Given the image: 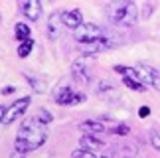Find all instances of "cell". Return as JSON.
Segmentation results:
<instances>
[{"instance_id":"obj_1","label":"cell","mask_w":160,"mask_h":158,"mask_svg":"<svg viewBox=\"0 0 160 158\" xmlns=\"http://www.w3.org/2000/svg\"><path fill=\"white\" fill-rule=\"evenodd\" d=\"M46 141H48V126H44L36 117L26 119L16 132L14 150L26 154V152H32V150H38L42 144H46Z\"/></svg>"},{"instance_id":"obj_2","label":"cell","mask_w":160,"mask_h":158,"mask_svg":"<svg viewBox=\"0 0 160 158\" xmlns=\"http://www.w3.org/2000/svg\"><path fill=\"white\" fill-rule=\"evenodd\" d=\"M107 14L113 24L128 28L138 22V6L134 2H111L107 6Z\"/></svg>"},{"instance_id":"obj_3","label":"cell","mask_w":160,"mask_h":158,"mask_svg":"<svg viewBox=\"0 0 160 158\" xmlns=\"http://www.w3.org/2000/svg\"><path fill=\"white\" fill-rule=\"evenodd\" d=\"M73 36H75V40L79 44H87V42H95V40H101L105 38V34H103V28L97 26V24H91V22H83L81 26L77 30H73Z\"/></svg>"},{"instance_id":"obj_4","label":"cell","mask_w":160,"mask_h":158,"mask_svg":"<svg viewBox=\"0 0 160 158\" xmlns=\"http://www.w3.org/2000/svg\"><path fill=\"white\" fill-rule=\"evenodd\" d=\"M85 99H87L85 93H75V91H71L67 85L58 87L53 91V103H58V105H79V103H83Z\"/></svg>"},{"instance_id":"obj_5","label":"cell","mask_w":160,"mask_h":158,"mask_svg":"<svg viewBox=\"0 0 160 158\" xmlns=\"http://www.w3.org/2000/svg\"><path fill=\"white\" fill-rule=\"evenodd\" d=\"M30 103H32V99H30V97H20V99H16V101L4 111V119H2V123H4V125H12L16 119H20L22 115L28 111Z\"/></svg>"},{"instance_id":"obj_6","label":"cell","mask_w":160,"mask_h":158,"mask_svg":"<svg viewBox=\"0 0 160 158\" xmlns=\"http://www.w3.org/2000/svg\"><path fill=\"white\" fill-rule=\"evenodd\" d=\"M137 69V73L140 77V83L144 85H150L152 89H160V71L156 67H152V65H144V63H140L138 67H134Z\"/></svg>"},{"instance_id":"obj_7","label":"cell","mask_w":160,"mask_h":158,"mask_svg":"<svg viewBox=\"0 0 160 158\" xmlns=\"http://www.w3.org/2000/svg\"><path fill=\"white\" fill-rule=\"evenodd\" d=\"M111 47H113V42L107 40V38H101V40H95V42H87V44H79V52L83 56H95V53L107 52Z\"/></svg>"},{"instance_id":"obj_8","label":"cell","mask_w":160,"mask_h":158,"mask_svg":"<svg viewBox=\"0 0 160 158\" xmlns=\"http://www.w3.org/2000/svg\"><path fill=\"white\" fill-rule=\"evenodd\" d=\"M20 10H22V14L26 18H30L32 22H36V20L42 18L44 6H42L40 0H24V2H20Z\"/></svg>"},{"instance_id":"obj_9","label":"cell","mask_w":160,"mask_h":158,"mask_svg":"<svg viewBox=\"0 0 160 158\" xmlns=\"http://www.w3.org/2000/svg\"><path fill=\"white\" fill-rule=\"evenodd\" d=\"M61 24H63V26H67V28H71V30H77V28L83 24V14H81V10H77V8L63 10V12H61Z\"/></svg>"},{"instance_id":"obj_10","label":"cell","mask_w":160,"mask_h":158,"mask_svg":"<svg viewBox=\"0 0 160 158\" xmlns=\"http://www.w3.org/2000/svg\"><path fill=\"white\" fill-rule=\"evenodd\" d=\"M61 26H63V24H61V12H52L50 18H48V24H46L50 40H58V38H59Z\"/></svg>"},{"instance_id":"obj_11","label":"cell","mask_w":160,"mask_h":158,"mask_svg":"<svg viewBox=\"0 0 160 158\" xmlns=\"http://www.w3.org/2000/svg\"><path fill=\"white\" fill-rule=\"evenodd\" d=\"M73 77L77 79V81H83V83H89L91 81V73H89V65L85 63V59H77L75 63H73Z\"/></svg>"},{"instance_id":"obj_12","label":"cell","mask_w":160,"mask_h":158,"mask_svg":"<svg viewBox=\"0 0 160 158\" xmlns=\"http://www.w3.org/2000/svg\"><path fill=\"white\" fill-rule=\"evenodd\" d=\"M79 146H81V150H89V152H97V150H101L103 146H105V142L99 141L97 136H89V135H83L81 138H79Z\"/></svg>"},{"instance_id":"obj_13","label":"cell","mask_w":160,"mask_h":158,"mask_svg":"<svg viewBox=\"0 0 160 158\" xmlns=\"http://www.w3.org/2000/svg\"><path fill=\"white\" fill-rule=\"evenodd\" d=\"M79 129H81L83 132H87L89 136H93V135L103 132V131H105V126H103L99 121H83V123L79 125Z\"/></svg>"},{"instance_id":"obj_14","label":"cell","mask_w":160,"mask_h":158,"mask_svg":"<svg viewBox=\"0 0 160 158\" xmlns=\"http://www.w3.org/2000/svg\"><path fill=\"white\" fill-rule=\"evenodd\" d=\"M30 26L28 24H24V22H18L16 24V28H14V36H16V40H20V44L22 42H28V40H32L30 38Z\"/></svg>"},{"instance_id":"obj_15","label":"cell","mask_w":160,"mask_h":158,"mask_svg":"<svg viewBox=\"0 0 160 158\" xmlns=\"http://www.w3.org/2000/svg\"><path fill=\"white\" fill-rule=\"evenodd\" d=\"M32 47H34V42L32 40L22 42V44L18 46V56H20V57H28L30 53H32Z\"/></svg>"},{"instance_id":"obj_16","label":"cell","mask_w":160,"mask_h":158,"mask_svg":"<svg viewBox=\"0 0 160 158\" xmlns=\"http://www.w3.org/2000/svg\"><path fill=\"white\" fill-rule=\"evenodd\" d=\"M36 119H38L44 126H48V125H50L52 121H53V115L48 111V109H40V113H38V117H36Z\"/></svg>"},{"instance_id":"obj_17","label":"cell","mask_w":160,"mask_h":158,"mask_svg":"<svg viewBox=\"0 0 160 158\" xmlns=\"http://www.w3.org/2000/svg\"><path fill=\"white\" fill-rule=\"evenodd\" d=\"M105 131H109L111 135H117V136H125V135L131 132V126L128 125H117V126H113V129H105Z\"/></svg>"},{"instance_id":"obj_18","label":"cell","mask_w":160,"mask_h":158,"mask_svg":"<svg viewBox=\"0 0 160 158\" xmlns=\"http://www.w3.org/2000/svg\"><path fill=\"white\" fill-rule=\"evenodd\" d=\"M150 144L160 152V129H152L150 131Z\"/></svg>"},{"instance_id":"obj_19","label":"cell","mask_w":160,"mask_h":158,"mask_svg":"<svg viewBox=\"0 0 160 158\" xmlns=\"http://www.w3.org/2000/svg\"><path fill=\"white\" fill-rule=\"evenodd\" d=\"M71 158H97V154L95 152H89V150L77 148V150H73V152H71Z\"/></svg>"},{"instance_id":"obj_20","label":"cell","mask_w":160,"mask_h":158,"mask_svg":"<svg viewBox=\"0 0 160 158\" xmlns=\"http://www.w3.org/2000/svg\"><path fill=\"white\" fill-rule=\"evenodd\" d=\"M125 85L128 89H132V91H140V93H142V91H146V87L142 83H138V81H131V79H125Z\"/></svg>"},{"instance_id":"obj_21","label":"cell","mask_w":160,"mask_h":158,"mask_svg":"<svg viewBox=\"0 0 160 158\" xmlns=\"http://www.w3.org/2000/svg\"><path fill=\"white\" fill-rule=\"evenodd\" d=\"M26 79H28V83L34 87V91H38V93H40V91H44V85L38 83L40 79H36V77H32V75H28V73H26Z\"/></svg>"},{"instance_id":"obj_22","label":"cell","mask_w":160,"mask_h":158,"mask_svg":"<svg viewBox=\"0 0 160 158\" xmlns=\"http://www.w3.org/2000/svg\"><path fill=\"white\" fill-rule=\"evenodd\" d=\"M138 115H140V117H142V119H146V117H148V115H150V107H140L138 109Z\"/></svg>"},{"instance_id":"obj_23","label":"cell","mask_w":160,"mask_h":158,"mask_svg":"<svg viewBox=\"0 0 160 158\" xmlns=\"http://www.w3.org/2000/svg\"><path fill=\"white\" fill-rule=\"evenodd\" d=\"M10 93H14V87H12V85H8V87L2 89V95H10Z\"/></svg>"},{"instance_id":"obj_24","label":"cell","mask_w":160,"mask_h":158,"mask_svg":"<svg viewBox=\"0 0 160 158\" xmlns=\"http://www.w3.org/2000/svg\"><path fill=\"white\" fill-rule=\"evenodd\" d=\"M10 158H24V154H22V152H16V150H14V152L10 154Z\"/></svg>"},{"instance_id":"obj_25","label":"cell","mask_w":160,"mask_h":158,"mask_svg":"<svg viewBox=\"0 0 160 158\" xmlns=\"http://www.w3.org/2000/svg\"><path fill=\"white\" fill-rule=\"evenodd\" d=\"M4 111H6V107L0 105V125H2V119H4Z\"/></svg>"},{"instance_id":"obj_26","label":"cell","mask_w":160,"mask_h":158,"mask_svg":"<svg viewBox=\"0 0 160 158\" xmlns=\"http://www.w3.org/2000/svg\"><path fill=\"white\" fill-rule=\"evenodd\" d=\"M105 158H109V156H105ZM122 158H134V156H122Z\"/></svg>"},{"instance_id":"obj_27","label":"cell","mask_w":160,"mask_h":158,"mask_svg":"<svg viewBox=\"0 0 160 158\" xmlns=\"http://www.w3.org/2000/svg\"><path fill=\"white\" fill-rule=\"evenodd\" d=\"M0 22H2V16H0Z\"/></svg>"}]
</instances>
